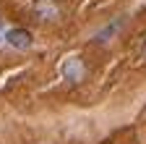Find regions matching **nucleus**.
I'll use <instances>...</instances> for the list:
<instances>
[{
	"label": "nucleus",
	"mask_w": 146,
	"mask_h": 144,
	"mask_svg": "<svg viewBox=\"0 0 146 144\" xmlns=\"http://www.w3.org/2000/svg\"><path fill=\"white\" fill-rule=\"evenodd\" d=\"M60 74H63V79H68L70 84H78V81L86 79V66H84V60H81L78 55H70V58H65V60L60 63Z\"/></svg>",
	"instance_id": "f257e3e1"
},
{
	"label": "nucleus",
	"mask_w": 146,
	"mask_h": 144,
	"mask_svg": "<svg viewBox=\"0 0 146 144\" xmlns=\"http://www.w3.org/2000/svg\"><path fill=\"white\" fill-rule=\"evenodd\" d=\"M31 13L39 21H58L60 19V5L55 0H34L31 3Z\"/></svg>",
	"instance_id": "f03ea898"
},
{
	"label": "nucleus",
	"mask_w": 146,
	"mask_h": 144,
	"mask_svg": "<svg viewBox=\"0 0 146 144\" xmlns=\"http://www.w3.org/2000/svg\"><path fill=\"white\" fill-rule=\"evenodd\" d=\"M5 42L11 47H18V50H26L31 47V34L26 29H8L5 31Z\"/></svg>",
	"instance_id": "7ed1b4c3"
}]
</instances>
